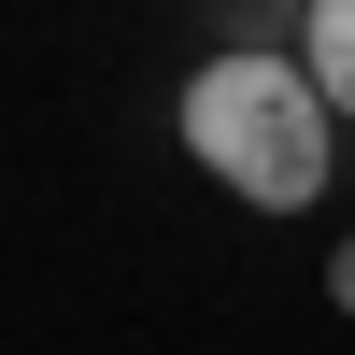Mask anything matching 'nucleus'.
I'll return each instance as SVG.
<instances>
[{
    "mask_svg": "<svg viewBox=\"0 0 355 355\" xmlns=\"http://www.w3.org/2000/svg\"><path fill=\"white\" fill-rule=\"evenodd\" d=\"M171 128H185V157L214 171L242 214H313V199L341 185V114H327V85H313L299 57H270V43L199 57V71L171 85Z\"/></svg>",
    "mask_w": 355,
    "mask_h": 355,
    "instance_id": "f257e3e1",
    "label": "nucleus"
},
{
    "mask_svg": "<svg viewBox=\"0 0 355 355\" xmlns=\"http://www.w3.org/2000/svg\"><path fill=\"white\" fill-rule=\"evenodd\" d=\"M299 71L327 85V114L355 128V0H313V15H299Z\"/></svg>",
    "mask_w": 355,
    "mask_h": 355,
    "instance_id": "f03ea898",
    "label": "nucleus"
},
{
    "mask_svg": "<svg viewBox=\"0 0 355 355\" xmlns=\"http://www.w3.org/2000/svg\"><path fill=\"white\" fill-rule=\"evenodd\" d=\"M327 299H341V313H355V227H341V256H327Z\"/></svg>",
    "mask_w": 355,
    "mask_h": 355,
    "instance_id": "7ed1b4c3",
    "label": "nucleus"
},
{
    "mask_svg": "<svg viewBox=\"0 0 355 355\" xmlns=\"http://www.w3.org/2000/svg\"><path fill=\"white\" fill-rule=\"evenodd\" d=\"M270 15H313V0H270Z\"/></svg>",
    "mask_w": 355,
    "mask_h": 355,
    "instance_id": "20e7f679",
    "label": "nucleus"
}]
</instances>
